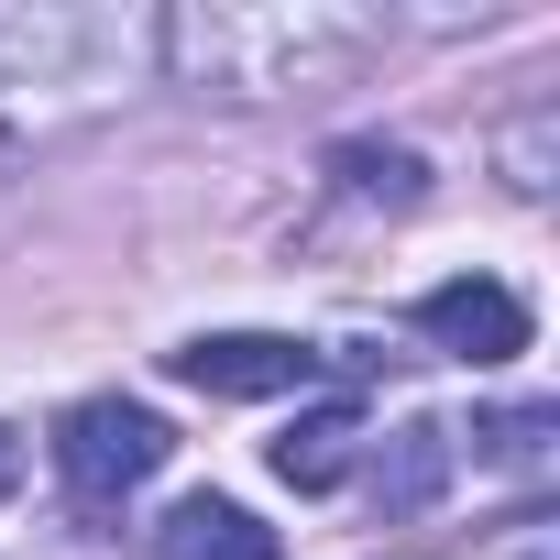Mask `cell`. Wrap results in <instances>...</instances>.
<instances>
[{
    "label": "cell",
    "instance_id": "cell-2",
    "mask_svg": "<svg viewBox=\"0 0 560 560\" xmlns=\"http://www.w3.org/2000/svg\"><path fill=\"white\" fill-rule=\"evenodd\" d=\"M143 78H154V12H110V0L0 12V143H45L67 121H100Z\"/></svg>",
    "mask_w": 560,
    "mask_h": 560
},
{
    "label": "cell",
    "instance_id": "cell-8",
    "mask_svg": "<svg viewBox=\"0 0 560 560\" xmlns=\"http://www.w3.org/2000/svg\"><path fill=\"white\" fill-rule=\"evenodd\" d=\"M330 187L363 198V209H418V198H429V154H418V143L352 132V143H330Z\"/></svg>",
    "mask_w": 560,
    "mask_h": 560
},
{
    "label": "cell",
    "instance_id": "cell-4",
    "mask_svg": "<svg viewBox=\"0 0 560 560\" xmlns=\"http://www.w3.org/2000/svg\"><path fill=\"white\" fill-rule=\"evenodd\" d=\"M330 352L319 341H287V330H198V341H176L165 352V374L176 385H198V396H220V407H253V396H308V374H319Z\"/></svg>",
    "mask_w": 560,
    "mask_h": 560
},
{
    "label": "cell",
    "instance_id": "cell-7",
    "mask_svg": "<svg viewBox=\"0 0 560 560\" xmlns=\"http://www.w3.org/2000/svg\"><path fill=\"white\" fill-rule=\"evenodd\" d=\"M154 538H165V560H287L275 527H264L253 505H231V494H187Z\"/></svg>",
    "mask_w": 560,
    "mask_h": 560
},
{
    "label": "cell",
    "instance_id": "cell-3",
    "mask_svg": "<svg viewBox=\"0 0 560 560\" xmlns=\"http://www.w3.org/2000/svg\"><path fill=\"white\" fill-rule=\"evenodd\" d=\"M165 462H176V429H165L154 407H132V396H89V407L56 418V472H67L78 505H121V494L154 483Z\"/></svg>",
    "mask_w": 560,
    "mask_h": 560
},
{
    "label": "cell",
    "instance_id": "cell-11",
    "mask_svg": "<svg viewBox=\"0 0 560 560\" xmlns=\"http://www.w3.org/2000/svg\"><path fill=\"white\" fill-rule=\"evenodd\" d=\"M23 483V429H0V494Z\"/></svg>",
    "mask_w": 560,
    "mask_h": 560
},
{
    "label": "cell",
    "instance_id": "cell-6",
    "mask_svg": "<svg viewBox=\"0 0 560 560\" xmlns=\"http://www.w3.org/2000/svg\"><path fill=\"white\" fill-rule=\"evenodd\" d=\"M352 451H363V407H352V396H319V407H298L287 440H275V483L330 494V483L352 472Z\"/></svg>",
    "mask_w": 560,
    "mask_h": 560
},
{
    "label": "cell",
    "instance_id": "cell-1",
    "mask_svg": "<svg viewBox=\"0 0 560 560\" xmlns=\"http://www.w3.org/2000/svg\"><path fill=\"white\" fill-rule=\"evenodd\" d=\"M374 45H385V12H341V0H187V12H154V78L198 100L330 89Z\"/></svg>",
    "mask_w": 560,
    "mask_h": 560
},
{
    "label": "cell",
    "instance_id": "cell-9",
    "mask_svg": "<svg viewBox=\"0 0 560 560\" xmlns=\"http://www.w3.org/2000/svg\"><path fill=\"white\" fill-rule=\"evenodd\" d=\"M494 176H505V198H549V176H560V100H527L494 132Z\"/></svg>",
    "mask_w": 560,
    "mask_h": 560
},
{
    "label": "cell",
    "instance_id": "cell-10",
    "mask_svg": "<svg viewBox=\"0 0 560 560\" xmlns=\"http://www.w3.org/2000/svg\"><path fill=\"white\" fill-rule=\"evenodd\" d=\"M549 429H560L549 407H505V418H494V429H472V440H494L505 462H538V451H549Z\"/></svg>",
    "mask_w": 560,
    "mask_h": 560
},
{
    "label": "cell",
    "instance_id": "cell-5",
    "mask_svg": "<svg viewBox=\"0 0 560 560\" xmlns=\"http://www.w3.org/2000/svg\"><path fill=\"white\" fill-rule=\"evenodd\" d=\"M418 341L451 352V363H483V374H494V363L527 352V298L494 287V275H451V287L418 298Z\"/></svg>",
    "mask_w": 560,
    "mask_h": 560
}]
</instances>
